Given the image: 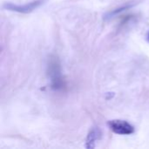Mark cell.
Instances as JSON below:
<instances>
[{"mask_svg": "<svg viewBox=\"0 0 149 149\" xmlns=\"http://www.w3.org/2000/svg\"><path fill=\"white\" fill-rule=\"evenodd\" d=\"M49 75L52 79V86L54 89H61L64 86V82L61 76V71H60V65L57 58L53 57L50 59L49 65Z\"/></svg>", "mask_w": 149, "mask_h": 149, "instance_id": "obj_1", "label": "cell"}, {"mask_svg": "<svg viewBox=\"0 0 149 149\" xmlns=\"http://www.w3.org/2000/svg\"><path fill=\"white\" fill-rule=\"evenodd\" d=\"M44 2H45V0H35V1H32L31 3H27L25 4H21V5L20 4H14L11 3H5L3 4V8L5 10H10V11L27 14V13L32 12L34 10L38 8L41 4H43Z\"/></svg>", "mask_w": 149, "mask_h": 149, "instance_id": "obj_2", "label": "cell"}, {"mask_svg": "<svg viewBox=\"0 0 149 149\" xmlns=\"http://www.w3.org/2000/svg\"><path fill=\"white\" fill-rule=\"evenodd\" d=\"M107 125L113 133L120 135H129L134 133V127L130 123L123 120H109Z\"/></svg>", "mask_w": 149, "mask_h": 149, "instance_id": "obj_3", "label": "cell"}, {"mask_svg": "<svg viewBox=\"0 0 149 149\" xmlns=\"http://www.w3.org/2000/svg\"><path fill=\"white\" fill-rule=\"evenodd\" d=\"M101 135L100 130L99 129V127H93L90 130L87 138H86V148L88 149L95 148L96 147V141L100 140Z\"/></svg>", "mask_w": 149, "mask_h": 149, "instance_id": "obj_4", "label": "cell"}, {"mask_svg": "<svg viewBox=\"0 0 149 149\" xmlns=\"http://www.w3.org/2000/svg\"><path fill=\"white\" fill-rule=\"evenodd\" d=\"M131 7H132V4H126V5H123V6H121V7H120V8H117V9H115V10H111V11H109V12H107V13L106 14L105 18H112V17H113L114 16H117V15L120 14V12L125 11V10H127V9L131 8Z\"/></svg>", "mask_w": 149, "mask_h": 149, "instance_id": "obj_5", "label": "cell"}, {"mask_svg": "<svg viewBox=\"0 0 149 149\" xmlns=\"http://www.w3.org/2000/svg\"><path fill=\"white\" fill-rule=\"evenodd\" d=\"M147 38H148V40L149 41V32H148V37H147Z\"/></svg>", "mask_w": 149, "mask_h": 149, "instance_id": "obj_6", "label": "cell"}]
</instances>
